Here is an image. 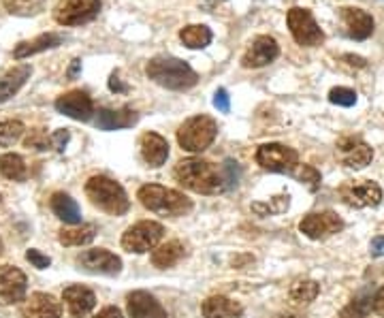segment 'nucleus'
<instances>
[{"mask_svg":"<svg viewBox=\"0 0 384 318\" xmlns=\"http://www.w3.org/2000/svg\"><path fill=\"white\" fill-rule=\"evenodd\" d=\"M222 176H224V184H226V188L237 186V182H240V167H237V162L226 160V162H224V167H222Z\"/></svg>","mask_w":384,"mask_h":318,"instance_id":"nucleus-39","label":"nucleus"},{"mask_svg":"<svg viewBox=\"0 0 384 318\" xmlns=\"http://www.w3.org/2000/svg\"><path fill=\"white\" fill-rule=\"evenodd\" d=\"M182 256H184V246L180 242H167L152 252V263L160 269H167V267H173L175 263H180Z\"/></svg>","mask_w":384,"mask_h":318,"instance_id":"nucleus-28","label":"nucleus"},{"mask_svg":"<svg viewBox=\"0 0 384 318\" xmlns=\"http://www.w3.org/2000/svg\"><path fill=\"white\" fill-rule=\"evenodd\" d=\"M203 316L205 318H240L244 314V308L222 295H214L203 301Z\"/></svg>","mask_w":384,"mask_h":318,"instance_id":"nucleus-24","label":"nucleus"},{"mask_svg":"<svg viewBox=\"0 0 384 318\" xmlns=\"http://www.w3.org/2000/svg\"><path fill=\"white\" fill-rule=\"evenodd\" d=\"M369 252H372V256H384V235H378V237H374L372 240V244H369Z\"/></svg>","mask_w":384,"mask_h":318,"instance_id":"nucleus-43","label":"nucleus"},{"mask_svg":"<svg viewBox=\"0 0 384 318\" xmlns=\"http://www.w3.org/2000/svg\"><path fill=\"white\" fill-rule=\"evenodd\" d=\"M214 107L218 111H222V113H228L231 111V101H228V94H226L224 88L216 90V94H214Z\"/></svg>","mask_w":384,"mask_h":318,"instance_id":"nucleus-41","label":"nucleus"},{"mask_svg":"<svg viewBox=\"0 0 384 318\" xmlns=\"http://www.w3.org/2000/svg\"><path fill=\"white\" fill-rule=\"evenodd\" d=\"M162 235H165L162 224H158L154 220H143V222H137V224L126 228V233L122 235V248L126 252L141 254V252L156 248L158 242L162 240Z\"/></svg>","mask_w":384,"mask_h":318,"instance_id":"nucleus-7","label":"nucleus"},{"mask_svg":"<svg viewBox=\"0 0 384 318\" xmlns=\"http://www.w3.org/2000/svg\"><path fill=\"white\" fill-rule=\"evenodd\" d=\"M0 252H3V242H0Z\"/></svg>","mask_w":384,"mask_h":318,"instance_id":"nucleus-51","label":"nucleus"},{"mask_svg":"<svg viewBox=\"0 0 384 318\" xmlns=\"http://www.w3.org/2000/svg\"><path fill=\"white\" fill-rule=\"evenodd\" d=\"M288 203H290V199H288V194H286V196H276V199H272L269 203H254L252 210H254L256 214H260V216H272V214H280V212L288 210Z\"/></svg>","mask_w":384,"mask_h":318,"instance_id":"nucleus-34","label":"nucleus"},{"mask_svg":"<svg viewBox=\"0 0 384 318\" xmlns=\"http://www.w3.org/2000/svg\"><path fill=\"white\" fill-rule=\"evenodd\" d=\"M145 73L154 83L167 90H188L197 85L199 77L190 65L173 56H156L145 67Z\"/></svg>","mask_w":384,"mask_h":318,"instance_id":"nucleus-2","label":"nucleus"},{"mask_svg":"<svg viewBox=\"0 0 384 318\" xmlns=\"http://www.w3.org/2000/svg\"><path fill=\"white\" fill-rule=\"evenodd\" d=\"M79 69H81V60H73V67L69 69V77H75Z\"/></svg>","mask_w":384,"mask_h":318,"instance_id":"nucleus-48","label":"nucleus"},{"mask_svg":"<svg viewBox=\"0 0 384 318\" xmlns=\"http://www.w3.org/2000/svg\"><path fill=\"white\" fill-rule=\"evenodd\" d=\"M62 308L47 293H33L22 306L24 318H60Z\"/></svg>","mask_w":384,"mask_h":318,"instance_id":"nucleus-20","label":"nucleus"},{"mask_svg":"<svg viewBox=\"0 0 384 318\" xmlns=\"http://www.w3.org/2000/svg\"><path fill=\"white\" fill-rule=\"evenodd\" d=\"M62 43V37L56 35V33H45V35H39L31 41H22L15 45L13 49V58L15 60H24V58H31L35 53H41V51H47V49H53Z\"/></svg>","mask_w":384,"mask_h":318,"instance_id":"nucleus-23","label":"nucleus"},{"mask_svg":"<svg viewBox=\"0 0 384 318\" xmlns=\"http://www.w3.org/2000/svg\"><path fill=\"white\" fill-rule=\"evenodd\" d=\"M344 228V220L335 212H316L308 214L299 222V231L310 240H327Z\"/></svg>","mask_w":384,"mask_h":318,"instance_id":"nucleus-11","label":"nucleus"},{"mask_svg":"<svg viewBox=\"0 0 384 318\" xmlns=\"http://www.w3.org/2000/svg\"><path fill=\"white\" fill-rule=\"evenodd\" d=\"M77 263L81 265V269L90 271V274H101V276H117L122 271L120 256H115L113 252L103 250V248L85 250L83 254H79Z\"/></svg>","mask_w":384,"mask_h":318,"instance_id":"nucleus-12","label":"nucleus"},{"mask_svg":"<svg viewBox=\"0 0 384 318\" xmlns=\"http://www.w3.org/2000/svg\"><path fill=\"white\" fill-rule=\"evenodd\" d=\"M329 101L333 105H340V107H352L354 103H357V92L350 90V88H333L329 92Z\"/></svg>","mask_w":384,"mask_h":318,"instance_id":"nucleus-37","label":"nucleus"},{"mask_svg":"<svg viewBox=\"0 0 384 318\" xmlns=\"http://www.w3.org/2000/svg\"><path fill=\"white\" fill-rule=\"evenodd\" d=\"M340 17L344 22L346 35L354 41H365L374 33V17L357 7H344L340 9Z\"/></svg>","mask_w":384,"mask_h":318,"instance_id":"nucleus-17","label":"nucleus"},{"mask_svg":"<svg viewBox=\"0 0 384 318\" xmlns=\"http://www.w3.org/2000/svg\"><path fill=\"white\" fill-rule=\"evenodd\" d=\"M276 318H294V316H276Z\"/></svg>","mask_w":384,"mask_h":318,"instance_id":"nucleus-50","label":"nucleus"},{"mask_svg":"<svg viewBox=\"0 0 384 318\" xmlns=\"http://www.w3.org/2000/svg\"><path fill=\"white\" fill-rule=\"evenodd\" d=\"M337 158L348 169H363L372 162L374 150L359 137H344L337 141Z\"/></svg>","mask_w":384,"mask_h":318,"instance_id":"nucleus-13","label":"nucleus"},{"mask_svg":"<svg viewBox=\"0 0 384 318\" xmlns=\"http://www.w3.org/2000/svg\"><path fill=\"white\" fill-rule=\"evenodd\" d=\"M53 105H56L58 113L69 115V118L79 120V122L90 120L92 113H94V103L83 90H71L62 97H58Z\"/></svg>","mask_w":384,"mask_h":318,"instance_id":"nucleus-14","label":"nucleus"},{"mask_svg":"<svg viewBox=\"0 0 384 318\" xmlns=\"http://www.w3.org/2000/svg\"><path fill=\"white\" fill-rule=\"evenodd\" d=\"M0 176L7 178V180H13V182H22L26 180L28 176V169H26V162L22 156L17 154H3L0 156Z\"/></svg>","mask_w":384,"mask_h":318,"instance_id":"nucleus-31","label":"nucleus"},{"mask_svg":"<svg viewBox=\"0 0 384 318\" xmlns=\"http://www.w3.org/2000/svg\"><path fill=\"white\" fill-rule=\"evenodd\" d=\"M94 318H124V316H122V312L117 310L115 306H109V308H103Z\"/></svg>","mask_w":384,"mask_h":318,"instance_id":"nucleus-45","label":"nucleus"},{"mask_svg":"<svg viewBox=\"0 0 384 318\" xmlns=\"http://www.w3.org/2000/svg\"><path fill=\"white\" fill-rule=\"evenodd\" d=\"M49 206H51V212L60 220H65L67 224H81V210L75 203V199H71L67 192L51 194Z\"/></svg>","mask_w":384,"mask_h":318,"instance_id":"nucleus-25","label":"nucleus"},{"mask_svg":"<svg viewBox=\"0 0 384 318\" xmlns=\"http://www.w3.org/2000/svg\"><path fill=\"white\" fill-rule=\"evenodd\" d=\"M374 312L384 318V286L380 288V291L376 293V297H374Z\"/></svg>","mask_w":384,"mask_h":318,"instance_id":"nucleus-44","label":"nucleus"},{"mask_svg":"<svg viewBox=\"0 0 384 318\" xmlns=\"http://www.w3.org/2000/svg\"><path fill=\"white\" fill-rule=\"evenodd\" d=\"M97 237V226L94 224H73L69 228L60 231V244L65 246H85Z\"/></svg>","mask_w":384,"mask_h":318,"instance_id":"nucleus-27","label":"nucleus"},{"mask_svg":"<svg viewBox=\"0 0 384 318\" xmlns=\"http://www.w3.org/2000/svg\"><path fill=\"white\" fill-rule=\"evenodd\" d=\"M210 5H218V3H224V0H208Z\"/></svg>","mask_w":384,"mask_h":318,"instance_id":"nucleus-49","label":"nucleus"},{"mask_svg":"<svg viewBox=\"0 0 384 318\" xmlns=\"http://www.w3.org/2000/svg\"><path fill=\"white\" fill-rule=\"evenodd\" d=\"M340 199L354 210L376 208L382 201V188L372 180H352L340 186Z\"/></svg>","mask_w":384,"mask_h":318,"instance_id":"nucleus-10","label":"nucleus"},{"mask_svg":"<svg viewBox=\"0 0 384 318\" xmlns=\"http://www.w3.org/2000/svg\"><path fill=\"white\" fill-rule=\"evenodd\" d=\"M180 39L190 49H203L212 43V31L203 24H192L180 31Z\"/></svg>","mask_w":384,"mask_h":318,"instance_id":"nucleus-29","label":"nucleus"},{"mask_svg":"<svg viewBox=\"0 0 384 318\" xmlns=\"http://www.w3.org/2000/svg\"><path fill=\"white\" fill-rule=\"evenodd\" d=\"M109 88L113 90V92H124L126 88H124V85L120 83V77H117L115 73L111 75V79H109Z\"/></svg>","mask_w":384,"mask_h":318,"instance_id":"nucleus-47","label":"nucleus"},{"mask_svg":"<svg viewBox=\"0 0 384 318\" xmlns=\"http://www.w3.org/2000/svg\"><path fill=\"white\" fill-rule=\"evenodd\" d=\"M292 173H294V178H297L301 184H306L310 190H316L320 186V173L312 165H299Z\"/></svg>","mask_w":384,"mask_h":318,"instance_id":"nucleus-35","label":"nucleus"},{"mask_svg":"<svg viewBox=\"0 0 384 318\" xmlns=\"http://www.w3.org/2000/svg\"><path fill=\"white\" fill-rule=\"evenodd\" d=\"M62 299H65V303L69 308V314L73 318H85L97 306L94 293L90 291V288H85V286H69V288H65Z\"/></svg>","mask_w":384,"mask_h":318,"instance_id":"nucleus-19","label":"nucleus"},{"mask_svg":"<svg viewBox=\"0 0 384 318\" xmlns=\"http://www.w3.org/2000/svg\"><path fill=\"white\" fill-rule=\"evenodd\" d=\"M318 293H320L318 282H314V280H297L290 286L288 299L292 303H297V306H308V303H312L318 297Z\"/></svg>","mask_w":384,"mask_h":318,"instance_id":"nucleus-30","label":"nucleus"},{"mask_svg":"<svg viewBox=\"0 0 384 318\" xmlns=\"http://www.w3.org/2000/svg\"><path fill=\"white\" fill-rule=\"evenodd\" d=\"M256 162L267 171L292 173L299 167V154L282 143H265L256 150Z\"/></svg>","mask_w":384,"mask_h":318,"instance_id":"nucleus-9","label":"nucleus"},{"mask_svg":"<svg viewBox=\"0 0 384 318\" xmlns=\"http://www.w3.org/2000/svg\"><path fill=\"white\" fill-rule=\"evenodd\" d=\"M141 156L150 167H160L169 158V143L158 133H143L139 139Z\"/></svg>","mask_w":384,"mask_h":318,"instance_id":"nucleus-21","label":"nucleus"},{"mask_svg":"<svg viewBox=\"0 0 384 318\" xmlns=\"http://www.w3.org/2000/svg\"><path fill=\"white\" fill-rule=\"evenodd\" d=\"M0 201H3V199H0Z\"/></svg>","mask_w":384,"mask_h":318,"instance_id":"nucleus-52","label":"nucleus"},{"mask_svg":"<svg viewBox=\"0 0 384 318\" xmlns=\"http://www.w3.org/2000/svg\"><path fill=\"white\" fill-rule=\"evenodd\" d=\"M137 199L141 201V206L145 210L160 214V216H169V218L184 216L192 210V201L184 192L173 190V188H165V186H158V184L141 186L139 192H137Z\"/></svg>","mask_w":384,"mask_h":318,"instance_id":"nucleus-3","label":"nucleus"},{"mask_svg":"<svg viewBox=\"0 0 384 318\" xmlns=\"http://www.w3.org/2000/svg\"><path fill=\"white\" fill-rule=\"evenodd\" d=\"M173 176L184 188L199 192V194H218L226 190L222 169H218L210 160H201V158L182 160V162H177Z\"/></svg>","mask_w":384,"mask_h":318,"instance_id":"nucleus-1","label":"nucleus"},{"mask_svg":"<svg viewBox=\"0 0 384 318\" xmlns=\"http://www.w3.org/2000/svg\"><path fill=\"white\" fill-rule=\"evenodd\" d=\"M374 297L372 291H363L340 312V318H365L374 310Z\"/></svg>","mask_w":384,"mask_h":318,"instance_id":"nucleus-32","label":"nucleus"},{"mask_svg":"<svg viewBox=\"0 0 384 318\" xmlns=\"http://www.w3.org/2000/svg\"><path fill=\"white\" fill-rule=\"evenodd\" d=\"M216 135L218 124L212 118H208V115H194V118H188L180 126V131H177V143H180L182 150L199 154L212 146Z\"/></svg>","mask_w":384,"mask_h":318,"instance_id":"nucleus-5","label":"nucleus"},{"mask_svg":"<svg viewBox=\"0 0 384 318\" xmlns=\"http://www.w3.org/2000/svg\"><path fill=\"white\" fill-rule=\"evenodd\" d=\"M31 73H33L31 65H17V67L9 69L5 75H0V103H5L11 97H15L24 88V83L28 81Z\"/></svg>","mask_w":384,"mask_h":318,"instance_id":"nucleus-22","label":"nucleus"},{"mask_svg":"<svg viewBox=\"0 0 384 318\" xmlns=\"http://www.w3.org/2000/svg\"><path fill=\"white\" fill-rule=\"evenodd\" d=\"M85 194L92 201V206H97L99 210H103L111 216H122L131 208L126 190L107 176H92L90 180H87Z\"/></svg>","mask_w":384,"mask_h":318,"instance_id":"nucleus-4","label":"nucleus"},{"mask_svg":"<svg viewBox=\"0 0 384 318\" xmlns=\"http://www.w3.org/2000/svg\"><path fill=\"white\" fill-rule=\"evenodd\" d=\"M280 56V45L274 37L269 35H260L252 41L250 49L244 53L242 58V65L246 69H260V67H267L272 65L276 58Z\"/></svg>","mask_w":384,"mask_h":318,"instance_id":"nucleus-15","label":"nucleus"},{"mask_svg":"<svg viewBox=\"0 0 384 318\" xmlns=\"http://www.w3.org/2000/svg\"><path fill=\"white\" fill-rule=\"evenodd\" d=\"M24 131H26V126L19 120H5V122H0V148L13 146L15 141L22 139Z\"/></svg>","mask_w":384,"mask_h":318,"instance_id":"nucleus-33","label":"nucleus"},{"mask_svg":"<svg viewBox=\"0 0 384 318\" xmlns=\"http://www.w3.org/2000/svg\"><path fill=\"white\" fill-rule=\"evenodd\" d=\"M135 120H137V115L131 109H117V111L101 109L99 118H97V126L101 131H120V128L133 126Z\"/></svg>","mask_w":384,"mask_h":318,"instance_id":"nucleus-26","label":"nucleus"},{"mask_svg":"<svg viewBox=\"0 0 384 318\" xmlns=\"http://www.w3.org/2000/svg\"><path fill=\"white\" fill-rule=\"evenodd\" d=\"M26 258H28V261H31L37 269H47V267H49V263H51V261H49V256L41 254V252H39V250H35V248L26 252Z\"/></svg>","mask_w":384,"mask_h":318,"instance_id":"nucleus-40","label":"nucleus"},{"mask_svg":"<svg viewBox=\"0 0 384 318\" xmlns=\"http://www.w3.org/2000/svg\"><path fill=\"white\" fill-rule=\"evenodd\" d=\"M5 7L9 13L28 15V13H37V9L41 7V0H5Z\"/></svg>","mask_w":384,"mask_h":318,"instance_id":"nucleus-36","label":"nucleus"},{"mask_svg":"<svg viewBox=\"0 0 384 318\" xmlns=\"http://www.w3.org/2000/svg\"><path fill=\"white\" fill-rule=\"evenodd\" d=\"M67 141H69V133L67 131H58V133H53L51 135V143H53V148L56 150H65V146H67Z\"/></svg>","mask_w":384,"mask_h":318,"instance_id":"nucleus-42","label":"nucleus"},{"mask_svg":"<svg viewBox=\"0 0 384 318\" xmlns=\"http://www.w3.org/2000/svg\"><path fill=\"white\" fill-rule=\"evenodd\" d=\"M28 291V280L17 267H5L0 271V303L11 306L24 301Z\"/></svg>","mask_w":384,"mask_h":318,"instance_id":"nucleus-16","label":"nucleus"},{"mask_svg":"<svg viewBox=\"0 0 384 318\" xmlns=\"http://www.w3.org/2000/svg\"><path fill=\"white\" fill-rule=\"evenodd\" d=\"M26 146H28V148H35V150H47L49 146H53V143H51V137H47L45 133L33 131L31 137L26 139Z\"/></svg>","mask_w":384,"mask_h":318,"instance_id":"nucleus-38","label":"nucleus"},{"mask_svg":"<svg viewBox=\"0 0 384 318\" xmlns=\"http://www.w3.org/2000/svg\"><path fill=\"white\" fill-rule=\"evenodd\" d=\"M286 24H288V31H290L292 39L303 47H316L324 41L322 28L316 24L314 15L308 9L292 7L286 15Z\"/></svg>","mask_w":384,"mask_h":318,"instance_id":"nucleus-6","label":"nucleus"},{"mask_svg":"<svg viewBox=\"0 0 384 318\" xmlns=\"http://www.w3.org/2000/svg\"><path fill=\"white\" fill-rule=\"evenodd\" d=\"M101 0H62L53 9V19L60 26L87 24L101 13Z\"/></svg>","mask_w":384,"mask_h":318,"instance_id":"nucleus-8","label":"nucleus"},{"mask_svg":"<svg viewBox=\"0 0 384 318\" xmlns=\"http://www.w3.org/2000/svg\"><path fill=\"white\" fill-rule=\"evenodd\" d=\"M128 316L131 318H169L160 301L145 291H135L128 295Z\"/></svg>","mask_w":384,"mask_h":318,"instance_id":"nucleus-18","label":"nucleus"},{"mask_svg":"<svg viewBox=\"0 0 384 318\" xmlns=\"http://www.w3.org/2000/svg\"><path fill=\"white\" fill-rule=\"evenodd\" d=\"M342 60H348L350 67H357V69H363V67H365V60H363L361 56H350V53H348V56L342 58Z\"/></svg>","mask_w":384,"mask_h":318,"instance_id":"nucleus-46","label":"nucleus"}]
</instances>
